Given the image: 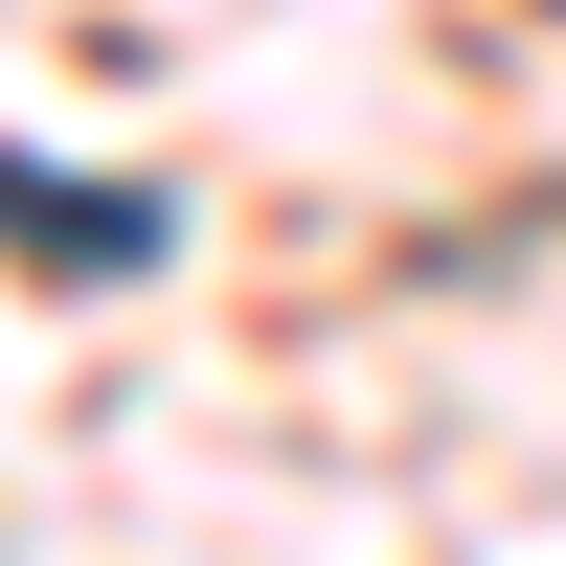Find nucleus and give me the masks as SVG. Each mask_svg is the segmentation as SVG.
<instances>
[{
	"instance_id": "1",
	"label": "nucleus",
	"mask_w": 566,
	"mask_h": 566,
	"mask_svg": "<svg viewBox=\"0 0 566 566\" xmlns=\"http://www.w3.org/2000/svg\"><path fill=\"white\" fill-rule=\"evenodd\" d=\"M0 227H45L69 272H159V250H181V205H159V181H114V205H45L23 159H0Z\"/></svg>"
}]
</instances>
